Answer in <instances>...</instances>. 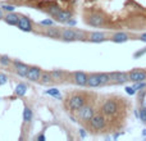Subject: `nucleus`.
<instances>
[{"instance_id":"nucleus-7","label":"nucleus","mask_w":146,"mask_h":141,"mask_svg":"<svg viewBox=\"0 0 146 141\" xmlns=\"http://www.w3.org/2000/svg\"><path fill=\"white\" fill-rule=\"evenodd\" d=\"M129 76V81L132 82H141V81L146 80V70L145 69H132L131 72H128Z\"/></svg>"},{"instance_id":"nucleus-18","label":"nucleus","mask_w":146,"mask_h":141,"mask_svg":"<svg viewBox=\"0 0 146 141\" xmlns=\"http://www.w3.org/2000/svg\"><path fill=\"white\" fill-rule=\"evenodd\" d=\"M19 18H21V15L14 14L13 12H9L4 17V22L7 23V25H10V26H17L18 22H19Z\"/></svg>"},{"instance_id":"nucleus-31","label":"nucleus","mask_w":146,"mask_h":141,"mask_svg":"<svg viewBox=\"0 0 146 141\" xmlns=\"http://www.w3.org/2000/svg\"><path fill=\"white\" fill-rule=\"evenodd\" d=\"M145 53H146V48H144L142 50H140V51H137V53H135V54H133V58H136V59L140 58V57H142Z\"/></svg>"},{"instance_id":"nucleus-9","label":"nucleus","mask_w":146,"mask_h":141,"mask_svg":"<svg viewBox=\"0 0 146 141\" xmlns=\"http://www.w3.org/2000/svg\"><path fill=\"white\" fill-rule=\"evenodd\" d=\"M62 40L66 43H72L77 40V30L73 28H63L62 30Z\"/></svg>"},{"instance_id":"nucleus-21","label":"nucleus","mask_w":146,"mask_h":141,"mask_svg":"<svg viewBox=\"0 0 146 141\" xmlns=\"http://www.w3.org/2000/svg\"><path fill=\"white\" fill-rule=\"evenodd\" d=\"M26 92H27V85H26V83L21 82L15 86V95L23 96V95H26Z\"/></svg>"},{"instance_id":"nucleus-11","label":"nucleus","mask_w":146,"mask_h":141,"mask_svg":"<svg viewBox=\"0 0 146 141\" xmlns=\"http://www.w3.org/2000/svg\"><path fill=\"white\" fill-rule=\"evenodd\" d=\"M13 66H14L15 73H17L18 76H21V77H27L28 69H30V67H28L27 64L22 63V62H19V61H14L13 62Z\"/></svg>"},{"instance_id":"nucleus-23","label":"nucleus","mask_w":146,"mask_h":141,"mask_svg":"<svg viewBox=\"0 0 146 141\" xmlns=\"http://www.w3.org/2000/svg\"><path fill=\"white\" fill-rule=\"evenodd\" d=\"M45 94H46V95L54 96L55 99H59V100L62 99V94H60V91H59L58 88H49V90L45 91Z\"/></svg>"},{"instance_id":"nucleus-29","label":"nucleus","mask_w":146,"mask_h":141,"mask_svg":"<svg viewBox=\"0 0 146 141\" xmlns=\"http://www.w3.org/2000/svg\"><path fill=\"white\" fill-rule=\"evenodd\" d=\"M126 92L128 94V95H135L137 91H136V88H135L133 86H127V87H126Z\"/></svg>"},{"instance_id":"nucleus-17","label":"nucleus","mask_w":146,"mask_h":141,"mask_svg":"<svg viewBox=\"0 0 146 141\" xmlns=\"http://www.w3.org/2000/svg\"><path fill=\"white\" fill-rule=\"evenodd\" d=\"M87 86L88 87H99V86H101L100 73H92V74L88 76Z\"/></svg>"},{"instance_id":"nucleus-30","label":"nucleus","mask_w":146,"mask_h":141,"mask_svg":"<svg viewBox=\"0 0 146 141\" xmlns=\"http://www.w3.org/2000/svg\"><path fill=\"white\" fill-rule=\"evenodd\" d=\"M7 81H8L7 74H4V73H0V86L5 85V83H7Z\"/></svg>"},{"instance_id":"nucleus-26","label":"nucleus","mask_w":146,"mask_h":141,"mask_svg":"<svg viewBox=\"0 0 146 141\" xmlns=\"http://www.w3.org/2000/svg\"><path fill=\"white\" fill-rule=\"evenodd\" d=\"M133 87L136 88V91H142L146 88V82L141 81V82H133Z\"/></svg>"},{"instance_id":"nucleus-39","label":"nucleus","mask_w":146,"mask_h":141,"mask_svg":"<svg viewBox=\"0 0 146 141\" xmlns=\"http://www.w3.org/2000/svg\"><path fill=\"white\" fill-rule=\"evenodd\" d=\"M142 135H144V136H146V128L144 130V131H142Z\"/></svg>"},{"instance_id":"nucleus-6","label":"nucleus","mask_w":146,"mask_h":141,"mask_svg":"<svg viewBox=\"0 0 146 141\" xmlns=\"http://www.w3.org/2000/svg\"><path fill=\"white\" fill-rule=\"evenodd\" d=\"M104 22H105V18L100 13H92L86 18V23L92 26V27H101V26H104Z\"/></svg>"},{"instance_id":"nucleus-14","label":"nucleus","mask_w":146,"mask_h":141,"mask_svg":"<svg viewBox=\"0 0 146 141\" xmlns=\"http://www.w3.org/2000/svg\"><path fill=\"white\" fill-rule=\"evenodd\" d=\"M87 40L90 43H95V44H99V43H103V41L106 40V35L104 32H100V31H96V32H91L90 35L87 36Z\"/></svg>"},{"instance_id":"nucleus-27","label":"nucleus","mask_w":146,"mask_h":141,"mask_svg":"<svg viewBox=\"0 0 146 141\" xmlns=\"http://www.w3.org/2000/svg\"><path fill=\"white\" fill-rule=\"evenodd\" d=\"M60 10H62V9H60L59 7L54 5V7H50V8H49V9H48V13H49L50 15H53V17H54V15H56L59 12H60Z\"/></svg>"},{"instance_id":"nucleus-34","label":"nucleus","mask_w":146,"mask_h":141,"mask_svg":"<svg viewBox=\"0 0 146 141\" xmlns=\"http://www.w3.org/2000/svg\"><path fill=\"white\" fill-rule=\"evenodd\" d=\"M139 40H141L142 43H146V32H145V33H142V35L140 36V39H139Z\"/></svg>"},{"instance_id":"nucleus-24","label":"nucleus","mask_w":146,"mask_h":141,"mask_svg":"<svg viewBox=\"0 0 146 141\" xmlns=\"http://www.w3.org/2000/svg\"><path fill=\"white\" fill-rule=\"evenodd\" d=\"M100 80H101V86L108 85L110 82V74L109 73H100Z\"/></svg>"},{"instance_id":"nucleus-13","label":"nucleus","mask_w":146,"mask_h":141,"mask_svg":"<svg viewBox=\"0 0 146 141\" xmlns=\"http://www.w3.org/2000/svg\"><path fill=\"white\" fill-rule=\"evenodd\" d=\"M17 27L19 28L21 31H23V32H31V31H32V22H31L27 17L21 15L19 22H18Z\"/></svg>"},{"instance_id":"nucleus-1","label":"nucleus","mask_w":146,"mask_h":141,"mask_svg":"<svg viewBox=\"0 0 146 141\" xmlns=\"http://www.w3.org/2000/svg\"><path fill=\"white\" fill-rule=\"evenodd\" d=\"M118 110H119V104H118V101L114 100V99H108V100H105L103 103V105H101V113H103L104 116L113 117L118 113Z\"/></svg>"},{"instance_id":"nucleus-36","label":"nucleus","mask_w":146,"mask_h":141,"mask_svg":"<svg viewBox=\"0 0 146 141\" xmlns=\"http://www.w3.org/2000/svg\"><path fill=\"white\" fill-rule=\"evenodd\" d=\"M4 13H3V9H0V19H4Z\"/></svg>"},{"instance_id":"nucleus-12","label":"nucleus","mask_w":146,"mask_h":141,"mask_svg":"<svg viewBox=\"0 0 146 141\" xmlns=\"http://www.w3.org/2000/svg\"><path fill=\"white\" fill-rule=\"evenodd\" d=\"M41 73H42V70H41L40 67L32 66V67H30V69H28L27 78L30 81H32V82H37V81H40Z\"/></svg>"},{"instance_id":"nucleus-25","label":"nucleus","mask_w":146,"mask_h":141,"mask_svg":"<svg viewBox=\"0 0 146 141\" xmlns=\"http://www.w3.org/2000/svg\"><path fill=\"white\" fill-rule=\"evenodd\" d=\"M10 63H13V62L10 61L9 57H7V55H1V57H0V64H1V66L8 67Z\"/></svg>"},{"instance_id":"nucleus-37","label":"nucleus","mask_w":146,"mask_h":141,"mask_svg":"<svg viewBox=\"0 0 146 141\" xmlns=\"http://www.w3.org/2000/svg\"><path fill=\"white\" fill-rule=\"evenodd\" d=\"M37 140H45V136H44V135H40V136H37Z\"/></svg>"},{"instance_id":"nucleus-38","label":"nucleus","mask_w":146,"mask_h":141,"mask_svg":"<svg viewBox=\"0 0 146 141\" xmlns=\"http://www.w3.org/2000/svg\"><path fill=\"white\" fill-rule=\"evenodd\" d=\"M81 136H82V137H85V136H86V134L83 132V130H81Z\"/></svg>"},{"instance_id":"nucleus-28","label":"nucleus","mask_w":146,"mask_h":141,"mask_svg":"<svg viewBox=\"0 0 146 141\" xmlns=\"http://www.w3.org/2000/svg\"><path fill=\"white\" fill-rule=\"evenodd\" d=\"M140 119H141L144 123H146V106H141L140 108Z\"/></svg>"},{"instance_id":"nucleus-4","label":"nucleus","mask_w":146,"mask_h":141,"mask_svg":"<svg viewBox=\"0 0 146 141\" xmlns=\"http://www.w3.org/2000/svg\"><path fill=\"white\" fill-rule=\"evenodd\" d=\"M95 116V110H94V108L91 105H83L82 108L80 109V110H77V117L81 119V121H90L92 117Z\"/></svg>"},{"instance_id":"nucleus-22","label":"nucleus","mask_w":146,"mask_h":141,"mask_svg":"<svg viewBox=\"0 0 146 141\" xmlns=\"http://www.w3.org/2000/svg\"><path fill=\"white\" fill-rule=\"evenodd\" d=\"M32 110H31L28 106H26L25 110H23V122L25 123H28V122H31V119H32Z\"/></svg>"},{"instance_id":"nucleus-19","label":"nucleus","mask_w":146,"mask_h":141,"mask_svg":"<svg viewBox=\"0 0 146 141\" xmlns=\"http://www.w3.org/2000/svg\"><path fill=\"white\" fill-rule=\"evenodd\" d=\"M38 82L41 85H50L51 82H54L53 80V76H51V72H48V70H44L41 73V77H40V81Z\"/></svg>"},{"instance_id":"nucleus-8","label":"nucleus","mask_w":146,"mask_h":141,"mask_svg":"<svg viewBox=\"0 0 146 141\" xmlns=\"http://www.w3.org/2000/svg\"><path fill=\"white\" fill-rule=\"evenodd\" d=\"M42 35L45 36V37L54 39V40H59V39L62 40V30H60V28L53 27V26H50V27H46L45 31L42 32Z\"/></svg>"},{"instance_id":"nucleus-5","label":"nucleus","mask_w":146,"mask_h":141,"mask_svg":"<svg viewBox=\"0 0 146 141\" xmlns=\"http://www.w3.org/2000/svg\"><path fill=\"white\" fill-rule=\"evenodd\" d=\"M110 74V83H115V85H123L127 81H129V76L126 72H111Z\"/></svg>"},{"instance_id":"nucleus-32","label":"nucleus","mask_w":146,"mask_h":141,"mask_svg":"<svg viewBox=\"0 0 146 141\" xmlns=\"http://www.w3.org/2000/svg\"><path fill=\"white\" fill-rule=\"evenodd\" d=\"M40 25L41 26H48L49 27V26H53V21L51 19H44V21H41L40 22Z\"/></svg>"},{"instance_id":"nucleus-35","label":"nucleus","mask_w":146,"mask_h":141,"mask_svg":"<svg viewBox=\"0 0 146 141\" xmlns=\"http://www.w3.org/2000/svg\"><path fill=\"white\" fill-rule=\"evenodd\" d=\"M67 25H69V26H76V21L71 18V19H69L68 22H67Z\"/></svg>"},{"instance_id":"nucleus-33","label":"nucleus","mask_w":146,"mask_h":141,"mask_svg":"<svg viewBox=\"0 0 146 141\" xmlns=\"http://www.w3.org/2000/svg\"><path fill=\"white\" fill-rule=\"evenodd\" d=\"M15 8L13 7V5H3V10H5V12H14Z\"/></svg>"},{"instance_id":"nucleus-2","label":"nucleus","mask_w":146,"mask_h":141,"mask_svg":"<svg viewBox=\"0 0 146 141\" xmlns=\"http://www.w3.org/2000/svg\"><path fill=\"white\" fill-rule=\"evenodd\" d=\"M83 105H86V99L83 95H80V94H76V95L71 96L67 101V108L72 112H77L82 108Z\"/></svg>"},{"instance_id":"nucleus-15","label":"nucleus","mask_w":146,"mask_h":141,"mask_svg":"<svg viewBox=\"0 0 146 141\" xmlns=\"http://www.w3.org/2000/svg\"><path fill=\"white\" fill-rule=\"evenodd\" d=\"M54 18L59 23H67L72 18V13L69 10H60L56 15H54Z\"/></svg>"},{"instance_id":"nucleus-16","label":"nucleus","mask_w":146,"mask_h":141,"mask_svg":"<svg viewBox=\"0 0 146 141\" xmlns=\"http://www.w3.org/2000/svg\"><path fill=\"white\" fill-rule=\"evenodd\" d=\"M110 40L115 44H123L129 40V35L126 32H117L110 37Z\"/></svg>"},{"instance_id":"nucleus-3","label":"nucleus","mask_w":146,"mask_h":141,"mask_svg":"<svg viewBox=\"0 0 146 141\" xmlns=\"http://www.w3.org/2000/svg\"><path fill=\"white\" fill-rule=\"evenodd\" d=\"M90 126H91V128L95 130V131H101V130L105 128L106 121H105L104 114H100V113L95 114V116L90 119Z\"/></svg>"},{"instance_id":"nucleus-20","label":"nucleus","mask_w":146,"mask_h":141,"mask_svg":"<svg viewBox=\"0 0 146 141\" xmlns=\"http://www.w3.org/2000/svg\"><path fill=\"white\" fill-rule=\"evenodd\" d=\"M51 76H53L54 82H62L64 78V72L60 69H54L51 70Z\"/></svg>"},{"instance_id":"nucleus-10","label":"nucleus","mask_w":146,"mask_h":141,"mask_svg":"<svg viewBox=\"0 0 146 141\" xmlns=\"http://www.w3.org/2000/svg\"><path fill=\"white\" fill-rule=\"evenodd\" d=\"M87 80H88V76L86 74L85 72H74L73 73V82L76 83L77 86H87Z\"/></svg>"}]
</instances>
